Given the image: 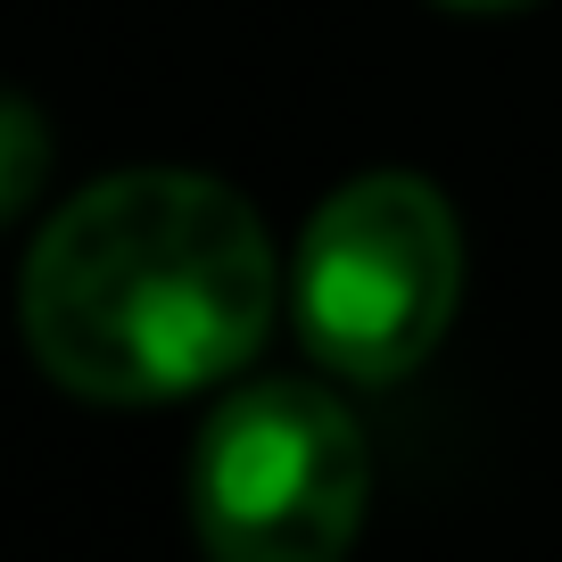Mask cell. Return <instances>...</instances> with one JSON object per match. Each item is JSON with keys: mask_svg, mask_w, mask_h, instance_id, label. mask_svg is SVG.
I'll use <instances>...</instances> for the list:
<instances>
[{"mask_svg": "<svg viewBox=\"0 0 562 562\" xmlns=\"http://www.w3.org/2000/svg\"><path fill=\"white\" fill-rule=\"evenodd\" d=\"M273 323V240L215 175L140 166L50 215L25 257V339L75 397L149 405L224 381Z\"/></svg>", "mask_w": 562, "mask_h": 562, "instance_id": "1", "label": "cell"}, {"mask_svg": "<svg viewBox=\"0 0 562 562\" xmlns=\"http://www.w3.org/2000/svg\"><path fill=\"white\" fill-rule=\"evenodd\" d=\"M364 488V430L315 381H257L224 397L191 456V521L207 562H348Z\"/></svg>", "mask_w": 562, "mask_h": 562, "instance_id": "2", "label": "cell"}, {"mask_svg": "<svg viewBox=\"0 0 562 562\" xmlns=\"http://www.w3.org/2000/svg\"><path fill=\"white\" fill-rule=\"evenodd\" d=\"M463 290V240L422 175H364L315 207L299 240L306 348L348 381H397L439 348Z\"/></svg>", "mask_w": 562, "mask_h": 562, "instance_id": "3", "label": "cell"}, {"mask_svg": "<svg viewBox=\"0 0 562 562\" xmlns=\"http://www.w3.org/2000/svg\"><path fill=\"white\" fill-rule=\"evenodd\" d=\"M42 116L34 100H0V215H18L42 191Z\"/></svg>", "mask_w": 562, "mask_h": 562, "instance_id": "4", "label": "cell"}, {"mask_svg": "<svg viewBox=\"0 0 562 562\" xmlns=\"http://www.w3.org/2000/svg\"><path fill=\"white\" fill-rule=\"evenodd\" d=\"M456 9H521V0H456Z\"/></svg>", "mask_w": 562, "mask_h": 562, "instance_id": "5", "label": "cell"}]
</instances>
